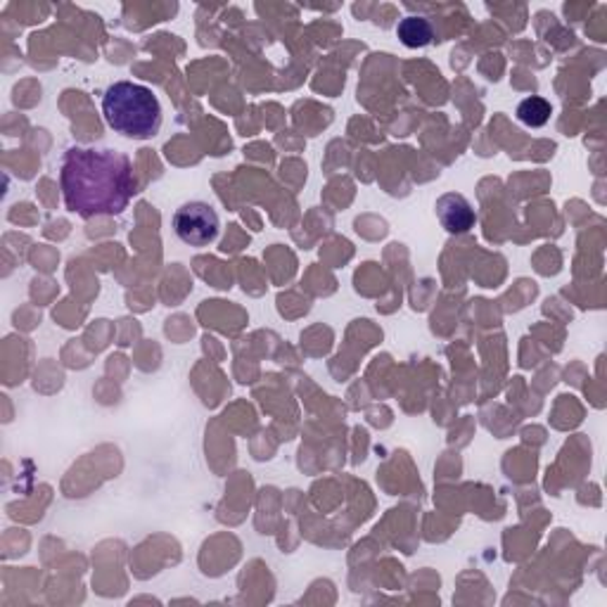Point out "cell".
Masks as SVG:
<instances>
[{"instance_id":"1","label":"cell","mask_w":607,"mask_h":607,"mask_svg":"<svg viewBox=\"0 0 607 607\" xmlns=\"http://www.w3.org/2000/svg\"><path fill=\"white\" fill-rule=\"evenodd\" d=\"M64 206L81 218L119 216L136 195L131 160L114 150L72 148L60 166Z\"/></svg>"},{"instance_id":"4","label":"cell","mask_w":607,"mask_h":607,"mask_svg":"<svg viewBox=\"0 0 607 607\" xmlns=\"http://www.w3.org/2000/svg\"><path fill=\"white\" fill-rule=\"evenodd\" d=\"M434 210H437L439 222H442V226L448 232H454V236L468 232L477 224L472 204L465 200L463 195H458V192H446V195L439 198Z\"/></svg>"},{"instance_id":"5","label":"cell","mask_w":607,"mask_h":607,"mask_svg":"<svg viewBox=\"0 0 607 607\" xmlns=\"http://www.w3.org/2000/svg\"><path fill=\"white\" fill-rule=\"evenodd\" d=\"M396 36L406 48H425L432 43L434 31H432V24L425 17H406L399 22Z\"/></svg>"},{"instance_id":"3","label":"cell","mask_w":607,"mask_h":607,"mask_svg":"<svg viewBox=\"0 0 607 607\" xmlns=\"http://www.w3.org/2000/svg\"><path fill=\"white\" fill-rule=\"evenodd\" d=\"M218 228H222L218 214L206 202H188L174 214L176 236L190 248H206L218 238Z\"/></svg>"},{"instance_id":"2","label":"cell","mask_w":607,"mask_h":607,"mask_svg":"<svg viewBox=\"0 0 607 607\" xmlns=\"http://www.w3.org/2000/svg\"><path fill=\"white\" fill-rule=\"evenodd\" d=\"M102 114L116 134L126 138H154L162 128V105L152 88L134 81L112 84L102 96Z\"/></svg>"},{"instance_id":"6","label":"cell","mask_w":607,"mask_h":607,"mask_svg":"<svg viewBox=\"0 0 607 607\" xmlns=\"http://www.w3.org/2000/svg\"><path fill=\"white\" fill-rule=\"evenodd\" d=\"M551 114H553L551 102L546 98H539V96L527 98L518 105V119L524 126H532V128L546 126L551 122Z\"/></svg>"}]
</instances>
